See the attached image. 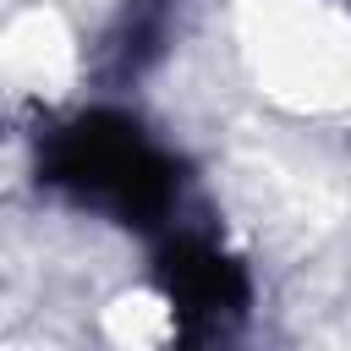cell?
Segmentation results:
<instances>
[{
    "label": "cell",
    "instance_id": "1",
    "mask_svg": "<svg viewBox=\"0 0 351 351\" xmlns=\"http://www.w3.org/2000/svg\"><path fill=\"white\" fill-rule=\"evenodd\" d=\"M33 176L60 203L110 219L143 241L186 219L192 203V170L176 143H165L148 121L121 104H88L38 132Z\"/></svg>",
    "mask_w": 351,
    "mask_h": 351
},
{
    "label": "cell",
    "instance_id": "2",
    "mask_svg": "<svg viewBox=\"0 0 351 351\" xmlns=\"http://www.w3.org/2000/svg\"><path fill=\"white\" fill-rule=\"evenodd\" d=\"M154 247V280L159 296L176 318L181 335L192 340H225L247 307H252V274L236 252L219 247V236L208 225L176 219L165 236L148 241Z\"/></svg>",
    "mask_w": 351,
    "mask_h": 351
},
{
    "label": "cell",
    "instance_id": "3",
    "mask_svg": "<svg viewBox=\"0 0 351 351\" xmlns=\"http://www.w3.org/2000/svg\"><path fill=\"white\" fill-rule=\"evenodd\" d=\"M176 33L181 0H121L115 16L88 44V77L99 82V93H126L170 55Z\"/></svg>",
    "mask_w": 351,
    "mask_h": 351
}]
</instances>
